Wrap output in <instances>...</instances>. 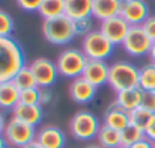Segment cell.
Listing matches in <instances>:
<instances>
[{
	"label": "cell",
	"mask_w": 155,
	"mask_h": 148,
	"mask_svg": "<svg viewBox=\"0 0 155 148\" xmlns=\"http://www.w3.org/2000/svg\"><path fill=\"white\" fill-rule=\"evenodd\" d=\"M154 144H155V142H154Z\"/></svg>",
	"instance_id": "b9f144b4"
},
{
	"label": "cell",
	"mask_w": 155,
	"mask_h": 148,
	"mask_svg": "<svg viewBox=\"0 0 155 148\" xmlns=\"http://www.w3.org/2000/svg\"><path fill=\"white\" fill-rule=\"evenodd\" d=\"M130 148H155V144H154V141H151V139H148V138L145 136L142 141L136 142L134 145H131Z\"/></svg>",
	"instance_id": "836d02e7"
},
{
	"label": "cell",
	"mask_w": 155,
	"mask_h": 148,
	"mask_svg": "<svg viewBox=\"0 0 155 148\" xmlns=\"http://www.w3.org/2000/svg\"><path fill=\"white\" fill-rule=\"evenodd\" d=\"M30 71L36 80L38 88H50L59 77V71L56 64L48 57H36L29 64Z\"/></svg>",
	"instance_id": "9c48e42d"
},
{
	"label": "cell",
	"mask_w": 155,
	"mask_h": 148,
	"mask_svg": "<svg viewBox=\"0 0 155 148\" xmlns=\"http://www.w3.org/2000/svg\"><path fill=\"white\" fill-rule=\"evenodd\" d=\"M20 103V89L14 85V82L0 83V109L12 110Z\"/></svg>",
	"instance_id": "ffe728a7"
},
{
	"label": "cell",
	"mask_w": 155,
	"mask_h": 148,
	"mask_svg": "<svg viewBox=\"0 0 155 148\" xmlns=\"http://www.w3.org/2000/svg\"><path fill=\"white\" fill-rule=\"evenodd\" d=\"M65 15L72 21L92 17V0H65Z\"/></svg>",
	"instance_id": "d6986e66"
},
{
	"label": "cell",
	"mask_w": 155,
	"mask_h": 148,
	"mask_svg": "<svg viewBox=\"0 0 155 148\" xmlns=\"http://www.w3.org/2000/svg\"><path fill=\"white\" fill-rule=\"evenodd\" d=\"M142 27H143V30L146 32V35L155 41V15H149L146 20H145V23L142 24Z\"/></svg>",
	"instance_id": "1f68e13d"
},
{
	"label": "cell",
	"mask_w": 155,
	"mask_h": 148,
	"mask_svg": "<svg viewBox=\"0 0 155 148\" xmlns=\"http://www.w3.org/2000/svg\"><path fill=\"white\" fill-rule=\"evenodd\" d=\"M23 67H26V60L20 44L11 36L0 38V83L12 82Z\"/></svg>",
	"instance_id": "6da1fadb"
},
{
	"label": "cell",
	"mask_w": 155,
	"mask_h": 148,
	"mask_svg": "<svg viewBox=\"0 0 155 148\" xmlns=\"http://www.w3.org/2000/svg\"><path fill=\"white\" fill-rule=\"evenodd\" d=\"M142 107L155 113V91H143L142 97Z\"/></svg>",
	"instance_id": "4dcf8cb0"
},
{
	"label": "cell",
	"mask_w": 155,
	"mask_h": 148,
	"mask_svg": "<svg viewBox=\"0 0 155 148\" xmlns=\"http://www.w3.org/2000/svg\"><path fill=\"white\" fill-rule=\"evenodd\" d=\"M41 29H42L44 38L56 46H65L71 43L75 36L74 21L68 18L66 15L56 17L51 20H44Z\"/></svg>",
	"instance_id": "3957f363"
},
{
	"label": "cell",
	"mask_w": 155,
	"mask_h": 148,
	"mask_svg": "<svg viewBox=\"0 0 155 148\" xmlns=\"http://www.w3.org/2000/svg\"><path fill=\"white\" fill-rule=\"evenodd\" d=\"M152 115H154L152 112H149V110H146L145 107L140 106V107L134 109L133 112H130V124H133V126H136V127H139L145 132V129H146L148 122L151 121Z\"/></svg>",
	"instance_id": "484cf974"
},
{
	"label": "cell",
	"mask_w": 155,
	"mask_h": 148,
	"mask_svg": "<svg viewBox=\"0 0 155 148\" xmlns=\"http://www.w3.org/2000/svg\"><path fill=\"white\" fill-rule=\"evenodd\" d=\"M120 14V0H92V17L100 21Z\"/></svg>",
	"instance_id": "e0dca14e"
},
{
	"label": "cell",
	"mask_w": 155,
	"mask_h": 148,
	"mask_svg": "<svg viewBox=\"0 0 155 148\" xmlns=\"http://www.w3.org/2000/svg\"><path fill=\"white\" fill-rule=\"evenodd\" d=\"M84 148H103L100 144H92V145H87V147H84Z\"/></svg>",
	"instance_id": "ab89813d"
},
{
	"label": "cell",
	"mask_w": 155,
	"mask_h": 148,
	"mask_svg": "<svg viewBox=\"0 0 155 148\" xmlns=\"http://www.w3.org/2000/svg\"><path fill=\"white\" fill-rule=\"evenodd\" d=\"M100 119L89 110H78L69 121V133L78 141H91L100 132Z\"/></svg>",
	"instance_id": "5b68a950"
},
{
	"label": "cell",
	"mask_w": 155,
	"mask_h": 148,
	"mask_svg": "<svg viewBox=\"0 0 155 148\" xmlns=\"http://www.w3.org/2000/svg\"><path fill=\"white\" fill-rule=\"evenodd\" d=\"M151 46H152V40L146 35V32L143 30L142 26H131L124 43H122L125 53L130 56H134V57L149 54Z\"/></svg>",
	"instance_id": "ba28073f"
},
{
	"label": "cell",
	"mask_w": 155,
	"mask_h": 148,
	"mask_svg": "<svg viewBox=\"0 0 155 148\" xmlns=\"http://www.w3.org/2000/svg\"><path fill=\"white\" fill-rule=\"evenodd\" d=\"M97 141L103 148H119L120 147V132L103 124L97 135Z\"/></svg>",
	"instance_id": "7402d4cb"
},
{
	"label": "cell",
	"mask_w": 155,
	"mask_h": 148,
	"mask_svg": "<svg viewBox=\"0 0 155 148\" xmlns=\"http://www.w3.org/2000/svg\"><path fill=\"white\" fill-rule=\"evenodd\" d=\"M113 50H114V46L100 30H92L81 41V51L86 54L87 59L105 60L108 56H111Z\"/></svg>",
	"instance_id": "52a82bcc"
},
{
	"label": "cell",
	"mask_w": 155,
	"mask_h": 148,
	"mask_svg": "<svg viewBox=\"0 0 155 148\" xmlns=\"http://www.w3.org/2000/svg\"><path fill=\"white\" fill-rule=\"evenodd\" d=\"M130 24L120 17H113V18H108V20H104V21H100V32L103 33L104 36L113 44V46H117L124 43L128 30H130Z\"/></svg>",
	"instance_id": "8fae6325"
},
{
	"label": "cell",
	"mask_w": 155,
	"mask_h": 148,
	"mask_svg": "<svg viewBox=\"0 0 155 148\" xmlns=\"http://www.w3.org/2000/svg\"><path fill=\"white\" fill-rule=\"evenodd\" d=\"M0 148H8V144H6V141H5L3 135H0Z\"/></svg>",
	"instance_id": "f35d334b"
},
{
	"label": "cell",
	"mask_w": 155,
	"mask_h": 148,
	"mask_svg": "<svg viewBox=\"0 0 155 148\" xmlns=\"http://www.w3.org/2000/svg\"><path fill=\"white\" fill-rule=\"evenodd\" d=\"M14 30V20L12 17L0 8V38H9Z\"/></svg>",
	"instance_id": "4316f807"
},
{
	"label": "cell",
	"mask_w": 155,
	"mask_h": 148,
	"mask_svg": "<svg viewBox=\"0 0 155 148\" xmlns=\"http://www.w3.org/2000/svg\"><path fill=\"white\" fill-rule=\"evenodd\" d=\"M130 26H142L149 17V6L145 0H120V14Z\"/></svg>",
	"instance_id": "30bf717a"
},
{
	"label": "cell",
	"mask_w": 155,
	"mask_h": 148,
	"mask_svg": "<svg viewBox=\"0 0 155 148\" xmlns=\"http://www.w3.org/2000/svg\"><path fill=\"white\" fill-rule=\"evenodd\" d=\"M139 88L142 91H155V64H146L140 68Z\"/></svg>",
	"instance_id": "603a6c76"
},
{
	"label": "cell",
	"mask_w": 155,
	"mask_h": 148,
	"mask_svg": "<svg viewBox=\"0 0 155 148\" xmlns=\"http://www.w3.org/2000/svg\"><path fill=\"white\" fill-rule=\"evenodd\" d=\"M20 103L23 104H41V89L30 88L26 91H20Z\"/></svg>",
	"instance_id": "83f0119b"
},
{
	"label": "cell",
	"mask_w": 155,
	"mask_h": 148,
	"mask_svg": "<svg viewBox=\"0 0 155 148\" xmlns=\"http://www.w3.org/2000/svg\"><path fill=\"white\" fill-rule=\"evenodd\" d=\"M108 70H110V65L105 60L89 59L81 77L86 79L95 88H100L103 85H107V82H108Z\"/></svg>",
	"instance_id": "7c38bea8"
},
{
	"label": "cell",
	"mask_w": 155,
	"mask_h": 148,
	"mask_svg": "<svg viewBox=\"0 0 155 148\" xmlns=\"http://www.w3.org/2000/svg\"><path fill=\"white\" fill-rule=\"evenodd\" d=\"M17 6L23 11H27V12H38L42 0H15Z\"/></svg>",
	"instance_id": "f546056e"
},
{
	"label": "cell",
	"mask_w": 155,
	"mask_h": 148,
	"mask_svg": "<svg viewBox=\"0 0 155 148\" xmlns=\"http://www.w3.org/2000/svg\"><path fill=\"white\" fill-rule=\"evenodd\" d=\"M5 127H6V119H5V115L0 112V135H3Z\"/></svg>",
	"instance_id": "d590c367"
},
{
	"label": "cell",
	"mask_w": 155,
	"mask_h": 148,
	"mask_svg": "<svg viewBox=\"0 0 155 148\" xmlns=\"http://www.w3.org/2000/svg\"><path fill=\"white\" fill-rule=\"evenodd\" d=\"M142 97H143V91H142L140 88L125 89V91L116 92L114 104L130 113V112H133L134 109H137V107L142 106Z\"/></svg>",
	"instance_id": "2e32d148"
},
{
	"label": "cell",
	"mask_w": 155,
	"mask_h": 148,
	"mask_svg": "<svg viewBox=\"0 0 155 148\" xmlns=\"http://www.w3.org/2000/svg\"><path fill=\"white\" fill-rule=\"evenodd\" d=\"M74 30H75V36L80 35V36H86L87 33L92 32V20L91 17L89 18H81V20H77L74 21Z\"/></svg>",
	"instance_id": "f1b7e54d"
},
{
	"label": "cell",
	"mask_w": 155,
	"mask_h": 148,
	"mask_svg": "<svg viewBox=\"0 0 155 148\" xmlns=\"http://www.w3.org/2000/svg\"><path fill=\"white\" fill-rule=\"evenodd\" d=\"M11 113L18 121H21L24 124H29L32 127H36L41 122V119H42V107H41V104H23V103H18L11 110Z\"/></svg>",
	"instance_id": "9a60e30c"
},
{
	"label": "cell",
	"mask_w": 155,
	"mask_h": 148,
	"mask_svg": "<svg viewBox=\"0 0 155 148\" xmlns=\"http://www.w3.org/2000/svg\"><path fill=\"white\" fill-rule=\"evenodd\" d=\"M149 57H151V62L155 64V41H152V46H151V50H149Z\"/></svg>",
	"instance_id": "8d00e7d4"
},
{
	"label": "cell",
	"mask_w": 155,
	"mask_h": 148,
	"mask_svg": "<svg viewBox=\"0 0 155 148\" xmlns=\"http://www.w3.org/2000/svg\"><path fill=\"white\" fill-rule=\"evenodd\" d=\"M87 60L89 59L80 49H74V47L65 49L63 51H60V54L56 60L59 76L66 77V79H72V80L80 77L84 71Z\"/></svg>",
	"instance_id": "277c9868"
},
{
	"label": "cell",
	"mask_w": 155,
	"mask_h": 148,
	"mask_svg": "<svg viewBox=\"0 0 155 148\" xmlns=\"http://www.w3.org/2000/svg\"><path fill=\"white\" fill-rule=\"evenodd\" d=\"M68 92H69V97H71L72 101H75L78 104H86V103H91L95 98L97 88L80 76V77L71 80Z\"/></svg>",
	"instance_id": "4fadbf2b"
},
{
	"label": "cell",
	"mask_w": 155,
	"mask_h": 148,
	"mask_svg": "<svg viewBox=\"0 0 155 148\" xmlns=\"http://www.w3.org/2000/svg\"><path fill=\"white\" fill-rule=\"evenodd\" d=\"M145 136H146L148 139H151V141L155 142V113L152 115L151 121L148 122V126H146V129H145Z\"/></svg>",
	"instance_id": "d6a6232c"
},
{
	"label": "cell",
	"mask_w": 155,
	"mask_h": 148,
	"mask_svg": "<svg viewBox=\"0 0 155 148\" xmlns=\"http://www.w3.org/2000/svg\"><path fill=\"white\" fill-rule=\"evenodd\" d=\"M3 138L8 144V147L12 148H23L36 139V130L35 127L24 124L18 121L17 118L11 116L6 121V127L3 130Z\"/></svg>",
	"instance_id": "8992f818"
},
{
	"label": "cell",
	"mask_w": 155,
	"mask_h": 148,
	"mask_svg": "<svg viewBox=\"0 0 155 148\" xmlns=\"http://www.w3.org/2000/svg\"><path fill=\"white\" fill-rule=\"evenodd\" d=\"M41 89V106L42 104H48L50 101H51V91L48 89V88H39Z\"/></svg>",
	"instance_id": "e575fe53"
},
{
	"label": "cell",
	"mask_w": 155,
	"mask_h": 148,
	"mask_svg": "<svg viewBox=\"0 0 155 148\" xmlns=\"http://www.w3.org/2000/svg\"><path fill=\"white\" fill-rule=\"evenodd\" d=\"M119 148H128V147H119Z\"/></svg>",
	"instance_id": "60d3db41"
},
{
	"label": "cell",
	"mask_w": 155,
	"mask_h": 148,
	"mask_svg": "<svg viewBox=\"0 0 155 148\" xmlns=\"http://www.w3.org/2000/svg\"><path fill=\"white\" fill-rule=\"evenodd\" d=\"M41 147L44 148H63L66 138L63 132L56 127V126H45L36 132V139H35Z\"/></svg>",
	"instance_id": "5bb4252c"
},
{
	"label": "cell",
	"mask_w": 155,
	"mask_h": 148,
	"mask_svg": "<svg viewBox=\"0 0 155 148\" xmlns=\"http://www.w3.org/2000/svg\"><path fill=\"white\" fill-rule=\"evenodd\" d=\"M14 85L20 89V91H26V89H30V88H36L38 85H36V80H35V77H33V73L30 71V68H29V65H26V67H23L18 73H17V76L14 77Z\"/></svg>",
	"instance_id": "cb8c5ba5"
},
{
	"label": "cell",
	"mask_w": 155,
	"mask_h": 148,
	"mask_svg": "<svg viewBox=\"0 0 155 148\" xmlns=\"http://www.w3.org/2000/svg\"><path fill=\"white\" fill-rule=\"evenodd\" d=\"M139 76H140V70L134 64L127 60H116L110 65L107 85L114 92L139 88Z\"/></svg>",
	"instance_id": "7a4b0ae2"
},
{
	"label": "cell",
	"mask_w": 155,
	"mask_h": 148,
	"mask_svg": "<svg viewBox=\"0 0 155 148\" xmlns=\"http://www.w3.org/2000/svg\"><path fill=\"white\" fill-rule=\"evenodd\" d=\"M104 126L111 127L117 132H122L130 126V113L125 112L124 109L117 107L114 103L108 106V109L104 113Z\"/></svg>",
	"instance_id": "ac0fdd59"
},
{
	"label": "cell",
	"mask_w": 155,
	"mask_h": 148,
	"mask_svg": "<svg viewBox=\"0 0 155 148\" xmlns=\"http://www.w3.org/2000/svg\"><path fill=\"white\" fill-rule=\"evenodd\" d=\"M145 138V132L133 124H130L127 129H124L120 132V147H131L136 142L142 141Z\"/></svg>",
	"instance_id": "d4e9b609"
},
{
	"label": "cell",
	"mask_w": 155,
	"mask_h": 148,
	"mask_svg": "<svg viewBox=\"0 0 155 148\" xmlns=\"http://www.w3.org/2000/svg\"><path fill=\"white\" fill-rule=\"evenodd\" d=\"M23 148H44V147H41V145L35 141V142H32V144H29V145H26V147H23Z\"/></svg>",
	"instance_id": "74e56055"
},
{
	"label": "cell",
	"mask_w": 155,
	"mask_h": 148,
	"mask_svg": "<svg viewBox=\"0 0 155 148\" xmlns=\"http://www.w3.org/2000/svg\"><path fill=\"white\" fill-rule=\"evenodd\" d=\"M38 14L44 20H51L65 15V0H42Z\"/></svg>",
	"instance_id": "44dd1931"
}]
</instances>
